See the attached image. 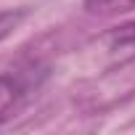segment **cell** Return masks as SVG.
Instances as JSON below:
<instances>
[{
  "label": "cell",
  "instance_id": "6da1fadb",
  "mask_svg": "<svg viewBox=\"0 0 135 135\" xmlns=\"http://www.w3.org/2000/svg\"><path fill=\"white\" fill-rule=\"evenodd\" d=\"M50 77V66L42 61H27L0 72V124L16 119L42 90Z\"/></svg>",
  "mask_w": 135,
  "mask_h": 135
},
{
  "label": "cell",
  "instance_id": "277c9868",
  "mask_svg": "<svg viewBox=\"0 0 135 135\" xmlns=\"http://www.w3.org/2000/svg\"><path fill=\"white\" fill-rule=\"evenodd\" d=\"M24 19H27V11L24 8H19V11H0V42H3Z\"/></svg>",
  "mask_w": 135,
  "mask_h": 135
},
{
  "label": "cell",
  "instance_id": "7a4b0ae2",
  "mask_svg": "<svg viewBox=\"0 0 135 135\" xmlns=\"http://www.w3.org/2000/svg\"><path fill=\"white\" fill-rule=\"evenodd\" d=\"M103 45H106V56L111 58V64L122 66L127 61H135V21L109 29L103 37Z\"/></svg>",
  "mask_w": 135,
  "mask_h": 135
},
{
  "label": "cell",
  "instance_id": "3957f363",
  "mask_svg": "<svg viewBox=\"0 0 135 135\" xmlns=\"http://www.w3.org/2000/svg\"><path fill=\"white\" fill-rule=\"evenodd\" d=\"M82 6L93 16H119L135 11V0H82Z\"/></svg>",
  "mask_w": 135,
  "mask_h": 135
}]
</instances>
